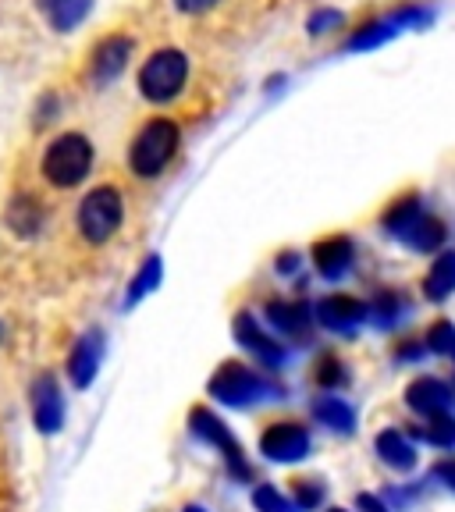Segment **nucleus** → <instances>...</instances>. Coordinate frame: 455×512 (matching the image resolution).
Listing matches in <instances>:
<instances>
[{
    "label": "nucleus",
    "instance_id": "16",
    "mask_svg": "<svg viewBox=\"0 0 455 512\" xmlns=\"http://www.w3.org/2000/svg\"><path fill=\"white\" fill-rule=\"evenodd\" d=\"M424 292L431 303H441L455 292V253H441L438 260L431 264L427 271V281H424Z\"/></svg>",
    "mask_w": 455,
    "mask_h": 512
},
{
    "label": "nucleus",
    "instance_id": "4",
    "mask_svg": "<svg viewBox=\"0 0 455 512\" xmlns=\"http://www.w3.org/2000/svg\"><path fill=\"white\" fill-rule=\"evenodd\" d=\"M121 217H125V203H121V192L111 185H100L82 200L79 207V228L89 242H107L121 228Z\"/></svg>",
    "mask_w": 455,
    "mask_h": 512
},
{
    "label": "nucleus",
    "instance_id": "8",
    "mask_svg": "<svg viewBox=\"0 0 455 512\" xmlns=\"http://www.w3.org/2000/svg\"><path fill=\"white\" fill-rule=\"evenodd\" d=\"M260 448H264V456L278 459V463H296V459H303L310 452V434L299 424H274L264 434Z\"/></svg>",
    "mask_w": 455,
    "mask_h": 512
},
{
    "label": "nucleus",
    "instance_id": "10",
    "mask_svg": "<svg viewBox=\"0 0 455 512\" xmlns=\"http://www.w3.org/2000/svg\"><path fill=\"white\" fill-rule=\"evenodd\" d=\"M128 57H132V40H128V36H107V40L96 47L93 68H89L96 86H107V82L118 79V75L125 72Z\"/></svg>",
    "mask_w": 455,
    "mask_h": 512
},
{
    "label": "nucleus",
    "instance_id": "19",
    "mask_svg": "<svg viewBox=\"0 0 455 512\" xmlns=\"http://www.w3.org/2000/svg\"><path fill=\"white\" fill-rule=\"evenodd\" d=\"M43 8H47V18L57 32H72L89 15L93 0H43Z\"/></svg>",
    "mask_w": 455,
    "mask_h": 512
},
{
    "label": "nucleus",
    "instance_id": "25",
    "mask_svg": "<svg viewBox=\"0 0 455 512\" xmlns=\"http://www.w3.org/2000/svg\"><path fill=\"white\" fill-rule=\"evenodd\" d=\"M420 438H427L431 445H452L455 441V420H448L445 413L427 416V427L420 431Z\"/></svg>",
    "mask_w": 455,
    "mask_h": 512
},
{
    "label": "nucleus",
    "instance_id": "23",
    "mask_svg": "<svg viewBox=\"0 0 455 512\" xmlns=\"http://www.w3.org/2000/svg\"><path fill=\"white\" fill-rule=\"evenodd\" d=\"M420 214H424V203L416 200V196H406V200L392 203V210L384 214V228H388L395 239H402V235L409 232V224H413Z\"/></svg>",
    "mask_w": 455,
    "mask_h": 512
},
{
    "label": "nucleus",
    "instance_id": "14",
    "mask_svg": "<svg viewBox=\"0 0 455 512\" xmlns=\"http://www.w3.org/2000/svg\"><path fill=\"white\" fill-rule=\"evenodd\" d=\"M406 402H409V409H416V413H427V416L445 413L448 402H452V392H448L438 377H416V381L406 388Z\"/></svg>",
    "mask_w": 455,
    "mask_h": 512
},
{
    "label": "nucleus",
    "instance_id": "31",
    "mask_svg": "<svg viewBox=\"0 0 455 512\" xmlns=\"http://www.w3.org/2000/svg\"><path fill=\"white\" fill-rule=\"evenodd\" d=\"M438 477H445V480H448V488H455V463H452V459L438 463Z\"/></svg>",
    "mask_w": 455,
    "mask_h": 512
},
{
    "label": "nucleus",
    "instance_id": "12",
    "mask_svg": "<svg viewBox=\"0 0 455 512\" xmlns=\"http://www.w3.org/2000/svg\"><path fill=\"white\" fill-rule=\"evenodd\" d=\"M192 431L200 434V438H207V441H214L217 448L224 452V459L232 463V470L239 473V477H246V466H242V452H239V445L232 441V434H228V427L217 420L210 409H192Z\"/></svg>",
    "mask_w": 455,
    "mask_h": 512
},
{
    "label": "nucleus",
    "instance_id": "30",
    "mask_svg": "<svg viewBox=\"0 0 455 512\" xmlns=\"http://www.w3.org/2000/svg\"><path fill=\"white\" fill-rule=\"evenodd\" d=\"M178 11H185V15H200V11H210L217 4V0H175Z\"/></svg>",
    "mask_w": 455,
    "mask_h": 512
},
{
    "label": "nucleus",
    "instance_id": "1",
    "mask_svg": "<svg viewBox=\"0 0 455 512\" xmlns=\"http://www.w3.org/2000/svg\"><path fill=\"white\" fill-rule=\"evenodd\" d=\"M178 150V125L171 118H153L132 143V171L139 178H157Z\"/></svg>",
    "mask_w": 455,
    "mask_h": 512
},
{
    "label": "nucleus",
    "instance_id": "18",
    "mask_svg": "<svg viewBox=\"0 0 455 512\" xmlns=\"http://www.w3.org/2000/svg\"><path fill=\"white\" fill-rule=\"evenodd\" d=\"M377 456H381L388 466H395V470H413V463H416V448L409 445L406 434H399V431H384L381 438H377Z\"/></svg>",
    "mask_w": 455,
    "mask_h": 512
},
{
    "label": "nucleus",
    "instance_id": "13",
    "mask_svg": "<svg viewBox=\"0 0 455 512\" xmlns=\"http://www.w3.org/2000/svg\"><path fill=\"white\" fill-rule=\"evenodd\" d=\"M313 267L328 281H338L352 267V242L335 235V239H324L313 246Z\"/></svg>",
    "mask_w": 455,
    "mask_h": 512
},
{
    "label": "nucleus",
    "instance_id": "35",
    "mask_svg": "<svg viewBox=\"0 0 455 512\" xmlns=\"http://www.w3.org/2000/svg\"><path fill=\"white\" fill-rule=\"evenodd\" d=\"M0 342H4V324H0Z\"/></svg>",
    "mask_w": 455,
    "mask_h": 512
},
{
    "label": "nucleus",
    "instance_id": "24",
    "mask_svg": "<svg viewBox=\"0 0 455 512\" xmlns=\"http://www.w3.org/2000/svg\"><path fill=\"white\" fill-rule=\"evenodd\" d=\"M160 271H164V267H160V256H150V260L143 264V271L136 274V281H132V288H128L125 303H128V306H136L139 299L146 296V292H153V288L160 285Z\"/></svg>",
    "mask_w": 455,
    "mask_h": 512
},
{
    "label": "nucleus",
    "instance_id": "17",
    "mask_svg": "<svg viewBox=\"0 0 455 512\" xmlns=\"http://www.w3.org/2000/svg\"><path fill=\"white\" fill-rule=\"evenodd\" d=\"M402 242H406V246H413V249H420V253H431V249H438L441 242H445V224L424 210V214L409 224V232L402 235Z\"/></svg>",
    "mask_w": 455,
    "mask_h": 512
},
{
    "label": "nucleus",
    "instance_id": "15",
    "mask_svg": "<svg viewBox=\"0 0 455 512\" xmlns=\"http://www.w3.org/2000/svg\"><path fill=\"white\" fill-rule=\"evenodd\" d=\"M235 335H239V342L246 345L249 352H256L264 363H281V345L278 342H271V338L264 335V331L256 328V320L249 317V313H242L239 320H235Z\"/></svg>",
    "mask_w": 455,
    "mask_h": 512
},
{
    "label": "nucleus",
    "instance_id": "21",
    "mask_svg": "<svg viewBox=\"0 0 455 512\" xmlns=\"http://www.w3.org/2000/svg\"><path fill=\"white\" fill-rule=\"evenodd\" d=\"M267 317H271L274 328H281L285 335H303L306 328H310V313H306V306L299 303H271L267 306Z\"/></svg>",
    "mask_w": 455,
    "mask_h": 512
},
{
    "label": "nucleus",
    "instance_id": "32",
    "mask_svg": "<svg viewBox=\"0 0 455 512\" xmlns=\"http://www.w3.org/2000/svg\"><path fill=\"white\" fill-rule=\"evenodd\" d=\"M360 509L363 512H388L381 502H377V498H370V495H360Z\"/></svg>",
    "mask_w": 455,
    "mask_h": 512
},
{
    "label": "nucleus",
    "instance_id": "7",
    "mask_svg": "<svg viewBox=\"0 0 455 512\" xmlns=\"http://www.w3.org/2000/svg\"><path fill=\"white\" fill-rule=\"evenodd\" d=\"M32 416H36V427L43 434H57L64 424V399L61 388L50 374H43L40 381L32 384Z\"/></svg>",
    "mask_w": 455,
    "mask_h": 512
},
{
    "label": "nucleus",
    "instance_id": "29",
    "mask_svg": "<svg viewBox=\"0 0 455 512\" xmlns=\"http://www.w3.org/2000/svg\"><path fill=\"white\" fill-rule=\"evenodd\" d=\"M320 498H324V488H313L310 480H296V505L299 509H317Z\"/></svg>",
    "mask_w": 455,
    "mask_h": 512
},
{
    "label": "nucleus",
    "instance_id": "3",
    "mask_svg": "<svg viewBox=\"0 0 455 512\" xmlns=\"http://www.w3.org/2000/svg\"><path fill=\"white\" fill-rule=\"evenodd\" d=\"M185 79H189V57L182 50H157L139 72V89L153 104H168L182 93Z\"/></svg>",
    "mask_w": 455,
    "mask_h": 512
},
{
    "label": "nucleus",
    "instance_id": "33",
    "mask_svg": "<svg viewBox=\"0 0 455 512\" xmlns=\"http://www.w3.org/2000/svg\"><path fill=\"white\" fill-rule=\"evenodd\" d=\"M296 264H299V260H296V253H285V256H281V260H278V271H281V274L296 271Z\"/></svg>",
    "mask_w": 455,
    "mask_h": 512
},
{
    "label": "nucleus",
    "instance_id": "9",
    "mask_svg": "<svg viewBox=\"0 0 455 512\" xmlns=\"http://www.w3.org/2000/svg\"><path fill=\"white\" fill-rule=\"evenodd\" d=\"M104 360V335L100 331H86V335L75 342L72 356H68V374H72L75 388H89Z\"/></svg>",
    "mask_w": 455,
    "mask_h": 512
},
{
    "label": "nucleus",
    "instance_id": "22",
    "mask_svg": "<svg viewBox=\"0 0 455 512\" xmlns=\"http://www.w3.org/2000/svg\"><path fill=\"white\" fill-rule=\"evenodd\" d=\"M313 416H317L324 427H331V431H352V424H356L352 406H345L342 399H331V395L313 402Z\"/></svg>",
    "mask_w": 455,
    "mask_h": 512
},
{
    "label": "nucleus",
    "instance_id": "36",
    "mask_svg": "<svg viewBox=\"0 0 455 512\" xmlns=\"http://www.w3.org/2000/svg\"><path fill=\"white\" fill-rule=\"evenodd\" d=\"M331 512H342V509H331Z\"/></svg>",
    "mask_w": 455,
    "mask_h": 512
},
{
    "label": "nucleus",
    "instance_id": "28",
    "mask_svg": "<svg viewBox=\"0 0 455 512\" xmlns=\"http://www.w3.org/2000/svg\"><path fill=\"white\" fill-rule=\"evenodd\" d=\"M345 18H342V11H317V15L310 18V32L313 36H324V32H331V29H338Z\"/></svg>",
    "mask_w": 455,
    "mask_h": 512
},
{
    "label": "nucleus",
    "instance_id": "26",
    "mask_svg": "<svg viewBox=\"0 0 455 512\" xmlns=\"http://www.w3.org/2000/svg\"><path fill=\"white\" fill-rule=\"evenodd\" d=\"M253 502L260 512H296V505L288 502L285 495H281L278 488H271V484H264V488L253 491Z\"/></svg>",
    "mask_w": 455,
    "mask_h": 512
},
{
    "label": "nucleus",
    "instance_id": "5",
    "mask_svg": "<svg viewBox=\"0 0 455 512\" xmlns=\"http://www.w3.org/2000/svg\"><path fill=\"white\" fill-rule=\"evenodd\" d=\"M427 22H431V11L427 8H402L388 18L367 22L349 43H345V50H374V47H381V43L392 40V36H399L402 29H420V25H427Z\"/></svg>",
    "mask_w": 455,
    "mask_h": 512
},
{
    "label": "nucleus",
    "instance_id": "2",
    "mask_svg": "<svg viewBox=\"0 0 455 512\" xmlns=\"http://www.w3.org/2000/svg\"><path fill=\"white\" fill-rule=\"evenodd\" d=\"M89 168H93V146H89V139L79 136V132H68V136L54 139L47 157H43V175H47L57 189L79 185L82 178L89 175Z\"/></svg>",
    "mask_w": 455,
    "mask_h": 512
},
{
    "label": "nucleus",
    "instance_id": "6",
    "mask_svg": "<svg viewBox=\"0 0 455 512\" xmlns=\"http://www.w3.org/2000/svg\"><path fill=\"white\" fill-rule=\"evenodd\" d=\"M264 392H267V384L260 381L253 370L242 367V363H224L214 374V381H210V395L228 402V406H246V402L260 399Z\"/></svg>",
    "mask_w": 455,
    "mask_h": 512
},
{
    "label": "nucleus",
    "instance_id": "20",
    "mask_svg": "<svg viewBox=\"0 0 455 512\" xmlns=\"http://www.w3.org/2000/svg\"><path fill=\"white\" fill-rule=\"evenodd\" d=\"M8 224H11V232L32 235L43 224V207L32 200V196H15L8 207Z\"/></svg>",
    "mask_w": 455,
    "mask_h": 512
},
{
    "label": "nucleus",
    "instance_id": "11",
    "mask_svg": "<svg viewBox=\"0 0 455 512\" xmlns=\"http://www.w3.org/2000/svg\"><path fill=\"white\" fill-rule=\"evenodd\" d=\"M317 320L324 328L349 335L352 328H360L363 320H367V303H360V299L352 296H328L317 303Z\"/></svg>",
    "mask_w": 455,
    "mask_h": 512
},
{
    "label": "nucleus",
    "instance_id": "34",
    "mask_svg": "<svg viewBox=\"0 0 455 512\" xmlns=\"http://www.w3.org/2000/svg\"><path fill=\"white\" fill-rule=\"evenodd\" d=\"M185 512H203V509H196V505H189V509H185Z\"/></svg>",
    "mask_w": 455,
    "mask_h": 512
},
{
    "label": "nucleus",
    "instance_id": "27",
    "mask_svg": "<svg viewBox=\"0 0 455 512\" xmlns=\"http://www.w3.org/2000/svg\"><path fill=\"white\" fill-rule=\"evenodd\" d=\"M427 349L441 352V356H455V328L448 320H438V324L427 331Z\"/></svg>",
    "mask_w": 455,
    "mask_h": 512
}]
</instances>
